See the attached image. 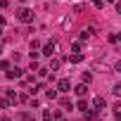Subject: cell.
<instances>
[{
	"mask_svg": "<svg viewBox=\"0 0 121 121\" xmlns=\"http://www.w3.org/2000/svg\"><path fill=\"white\" fill-rule=\"evenodd\" d=\"M17 19L24 22V24H31V22H33V12H31L29 7H22V10H17Z\"/></svg>",
	"mask_w": 121,
	"mask_h": 121,
	"instance_id": "6da1fadb",
	"label": "cell"
},
{
	"mask_svg": "<svg viewBox=\"0 0 121 121\" xmlns=\"http://www.w3.org/2000/svg\"><path fill=\"white\" fill-rule=\"evenodd\" d=\"M55 52H57V40H48V43L43 45V55H45V57H52Z\"/></svg>",
	"mask_w": 121,
	"mask_h": 121,
	"instance_id": "7a4b0ae2",
	"label": "cell"
},
{
	"mask_svg": "<svg viewBox=\"0 0 121 121\" xmlns=\"http://www.w3.org/2000/svg\"><path fill=\"white\" fill-rule=\"evenodd\" d=\"M57 90H59V93H69V90H71V81H69V78H59V81H57Z\"/></svg>",
	"mask_w": 121,
	"mask_h": 121,
	"instance_id": "3957f363",
	"label": "cell"
},
{
	"mask_svg": "<svg viewBox=\"0 0 121 121\" xmlns=\"http://www.w3.org/2000/svg\"><path fill=\"white\" fill-rule=\"evenodd\" d=\"M5 76H7L10 81H14V78H22V69H19V67H10V71H7Z\"/></svg>",
	"mask_w": 121,
	"mask_h": 121,
	"instance_id": "277c9868",
	"label": "cell"
},
{
	"mask_svg": "<svg viewBox=\"0 0 121 121\" xmlns=\"http://www.w3.org/2000/svg\"><path fill=\"white\" fill-rule=\"evenodd\" d=\"M74 93H76L78 97H86V95H88V83H78V86L74 88Z\"/></svg>",
	"mask_w": 121,
	"mask_h": 121,
	"instance_id": "5b68a950",
	"label": "cell"
},
{
	"mask_svg": "<svg viewBox=\"0 0 121 121\" xmlns=\"http://www.w3.org/2000/svg\"><path fill=\"white\" fill-rule=\"evenodd\" d=\"M67 59H69L71 64H78V62H83V55H81V52H74V55H69Z\"/></svg>",
	"mask_w": 121,
	"mask_h": 121,
	"instance_id": "8992f818",
	"label": "cell"
},
{
	"mask_svg": "<svg viewBox=\"0 0 121 121\" xmlns=\"http://www.w3.org/2000/svg\"><path fill=\"white\" fill-rule=\"evenodd\" d=\"M93 109L97 112V109H104V100L102 97H93Z\"/></svg>",
	"mask_w": 121,
	"mask_h": 121,
	"instance_id": "52a82bcc",
	"label": "cell"
},
{
	"mask_svg": "<svg viewBox=\"0 0 121 121\" xmlns=\"http://www.w3.org/2000/svg\"><path fill=\"white\" fill-rule=\"evenodd\" d=\"M59 67H62V62H59V59H52V57H50V67H48V69H50V71H57Z\"/></svg>",
	"mask_w": 121,
	"mask_h": 121,
	"instance_id": "ba28073f",
	"label": "cell"
},
{
	"mask_svg": "<svg viewBox=\"0 0 121 121\" xmlns=\"http://www.w3.org/2000/svg\"><path fill=\"white\" fill-rule=\"evenodd\" d=\"M114 116L121 121V102H116V104H114Z\"/></svg>",
	"mask_w": 121,
	"mask_h": 121,
	"instance_id": "9c48e42d",
	"label": "cell"
},
{
	"mask_svg": "<svg viewBox=\"0 0 121 121\" xmlns=\"http://www.w3.org/2000/svg\"><path fill=\"white\" fill-rule=\"evenodd\" d=\"M7 100H10V102H17V93H14V90H7Z\"/></svg>",
	"mask_w": 121,
	"mask_h": 121,
	"instance_id": "30bf717a",
	"label": "cell"
},
{
	"mask_svg": "<svg viewBox=\"0 0 121 121\" xmlns=\"http://www.w3.org/2000/svg\"><path fill=\"white\" fill-rule=\"evenodd\" d=\"M76 107H78L81 112H86V109H88V102H86V100H78V104H76Z\"/></svg>",
	"mask_w": 121,
	"mask_h": 121,
	"instance_id": "8fae6325",
	"label": "cell"
},
{
	"mask_svg": "<svg viewBox=\"0 0 121 121\" xmlns=\"http://www.w3.org/2000/svg\"><path fill=\"white\" fill-rule=\"evenodd\" d=\"M112 93H114V95H116V97H121V83H116V86H114V88H112Z\"/></svg>",
	"mask_w": 121,
	"mask_h": 121,
	"instance_id": "7c38bea8",
	"label": "cell"
},
{
	"mask_svg": "<svg viewBox=\"0 0 121 121\" xmlns=\"http://www.w3.org/2000/svg\"><path fill=\"white\" fill-rule=\"evenodd\" d=\"M7 107H10V100L3 97V100H0V109H7Z\"/></svg>",
	"mask_w": 121,
	"mask_h": 121,
	"instance_id": "4fadbf2b",
	"label": "cell"
},
{
	"mask_svg": "<svg viewBox=\"0 0 121 121\" xmlns=\"http://www.w3.org/2000/svg\"><path fill=\"white\" fill-rule=\"evenodd\" d=\"M38 48H40V40H36V38H33V40H31V52H33V50H38Z\"/></svg>",
	"mask_w": 121,
	"mask_h": 121,
	"instance_id": "5bb4252c",
	"label": "cell"
},
{
	"mask_svg": "<svg viewBox=\"0 0 121 121\" xmlns=\"http://www.w3.org/2000/svg\"><path fill=\"white\" fill-rule=\"evenodd\" d=\"M45 95H48V97H50V100H55V97H57V90H55V88H50V90H48V93H45Z\"/></svg>",
	"mask_w": 121,
	"mask_h": 121,
	"instance_id": "9a60e30c",
	"label": "cell"
},
{
	"mask_svg": "<svg viewBox=\"0 0 121 121\" xmlns=\"http://www.w3.org/2000/svg\"><path fill=\"white\" fill-rule=\"evenodd\" d=\"M83 10H86V7H83V5H81V3H78V5H74V12H76V14H81V12H83Z\"/></svg>",
	"mask_w": 121,
	"mask_h": 121,
	"instance_id": "2e32d148",
	"label": "cell"
},
{
	"mask_svg": "<svg viewBox=\"0 0 121 121\" xmlns=\"http://www.w3.org/2000/svg\"><path fill=\"white\" fill-rule=\"evenodd\" d=\"M90 78H93V76H90V71H83V81H81V83H88Z\"/></svg>",
	"mask_w": 121,
	"mask_h": 121,
	"instance_id": "e0dca14e",
	"label": "cell"
},
{
	"mask_svg": "<svg viewBox=\"0 0 121 121\" xmlns=\"http://www.w3.org/2000/svg\"><path fill=\"white\" fill-rule=\"evenodd\" d=\"M86 119H88V121H93V119H95V109H93V112H88V109H86Z\"/></svg>",
	"mask_w": 121,
	"mask_h": 121,
	"instance_id": "ac0fdd59",
	"label": "cell"
},
{
	"mask_svg": "<svg viewBox=\"0 0 121 121\" xmlns=\"http://www.w3.org/2000/svg\"><path fill=\"white\" fill-rule=\"evenodd\" d=\"M71 52H81V43H74L71 45Z\"/></svg>",
	"mask_w": 121,
	"mask_h": 121,
	"instance_id": "d6986e66",
	"label": "cell"
},
{
	"mask_svg": "<svg viewBox=\"0 0 121 121\" xmlns=\"http://www.w3.org/2000/svg\"><path fill=\"white\" fill-rule=\"evenodd\" d=\"M62 107H71V100L69 97H62Z\"/></svg>",
	"mask_w": 121,
	"mask_h": 121,
	"instance_id": "ffe728a7",
	"label": "cell"
},
{
	"mask_svg": "<svg viewBox=\"0 0 121 121\" xmlns=\"http://www.w3.org/2000/svg\"><path fill=\"white\" fill-rule=\"evenodd\" d=\"M43 121H52V114L50 112H43Z\"/></svg>",
	"mask_w": 121,
	"mask_h": 121,
	"instance_id": "44dd1931",
	"label": "cell"
},
{
	"mask_svg": "<svg viewBox=\"0 0 121 121\" xmlns=\"http://www.w3.org/2000/svg\"><path fill=\"white\" fill-rule=\"evenodd\" d=\"M114 71H119V74H121V59H119V62L114 64Z\"/></svg>",
	"mask_w": 121,
	"mask_h": 121,
	"instance_id": "7402d4cb",
	"label": "cell"
},
{
	"mask_svg": "<svg viewBox=\"0 0 121 121\" xmlns=\"http://www.w3.org/2000/svg\"><path fill=\"white\" fill-rule=\"evenodd\" d=\"M93 5H95V7H102L104 3H102V0H93Z\"/></svg>",
	"mask_w": 121,
	"mask_h": 121,
	"instance_id": "603a6c76",
	"label": "cell"
},
{
	"mask_svg": "<svg viewBox=\"0 0 121 121\" xmlns=\"http://www.w3.org/2000/svg\"><path fill=\"white\" fill-rule=\"evenodd\" d=\"M0 5H3V7H7V5H10V0H0Z\"/></svg>",
	"mask_w": 121,
	"mask_h": 121,
	"instance_id": "cb8c5ba5",
	"label": "cell"
},
{
	"mask_svg": "<svg viewBox=\"0 0 121 121\" xmlns=\"http://www.w3.org/2000/svg\"><path fill=\"white\" fill-rule=\"evenodd\" d=\"M0 26H5V17L3 14H0Z\"/></svg>",
	"mask_w": 121,
	"mask_h": 121,
	"instance_id": "d4e9b609",
	"label": "cell"
},
{
	"mask_svg": "<svg viewBox=\"0 0 121 121\" xmlns=\"http://www.w3.org/2000/svg\"><path fill=\"white\" fill-rule=\"evenodd\" d=\"M116 12H119V14H121V3H116Z\"/></svg>",
	"mask_w": 121,
	"mask_h": 121,
	"instance_id": "484cf974",
	"label": "cell"
},
{
	"mask_svg": "<svg viewBox=\"0 0 121 121\" xmlns=\"http://www.w3.org/2000/svg\"><path fill=\"white\" fill-rule=\"evenodd\" d=\"M102 3H116V0H102Z\"/></svg>",
	"mask_w": 121,
	"mask_h": 121,
	"instance_id": "4316f807",
	"label": "cell"
},
{
	"mask_svg": "<svg viewBox=\"0 0 121 121\" xmlns=\"http://www.w3.org/2000/svg\"><path fill=\"white\" fill-rule=\"evenodd\" d=\"M19 3H29V0H19Z\"/></svg>",
	"mask_w": 121,
	"mask_h": 121,
	"instance_id": "83f0119b",
	"label": "cell"
},
{
	"mask_svg": "<svg viewBox=\"0 0 121 121\" xmlns=\"http://www.w3.org/2000/svg\"><path fill=\"white\" fill-rule=\"evenodd\" d=\"M0 36H3V26H0Z\"/></svg>",
	"mask_w": 121,
	"mask_h": 121,
	"instance_id": "f1b7e54d",
	"label": "cell"
},
{
	"mask_svg": "<svg viewBox=\"0 0 121 121\" xmlns=\"http://www.w3.org/2000/svg\"><path fill=\"white\" fill-rule=\"evenodd\" d=\"M59 121H67V119H59Z\"/></svg>",
	"mask_w": 121,
	"mask_h": 121,
	"instance_id": "f546056e",
	"label": "cell"
}]
</instances>
